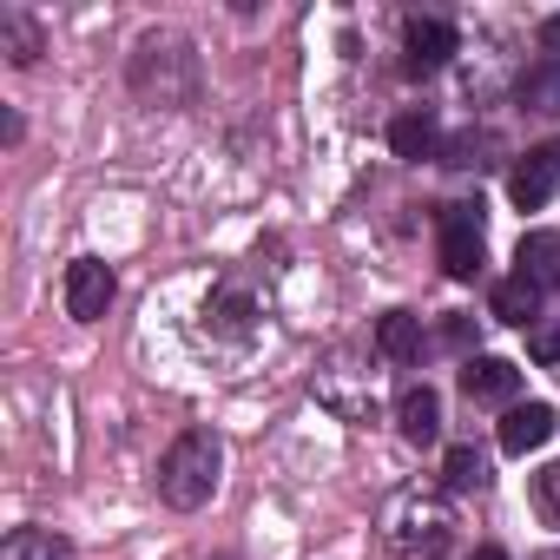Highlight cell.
<instances>
[{"mask_svg":"<svg viewBox=\"0 0 560 560\" xmlns=\"http://www.w3.org/2000/svg\"><path fill=\"white\" fill-rule=\"evenodd\" d=\"M527 350H534V363H547V370H560V324H547V330H534V337H527Z\"/></svg>","mask_w":560,"mask_h":560,"instance_id":"cell-21","label":"cell"},{"mask_svg":"<svg viewBox=\"0 0 560 560\" xmlns=\"http://www.w3.org/2000/svg\"><path fill=\"white\" fill-rule=\"evenodd\" d=\"M553 429H560V416H553L547 402H514V409L501 416V448H508V455H534Z\"/></svg>","mask_w":560,"mask_h":560,"instance_id":"cell-10","label":"cell"},{"mask_svg":"<svg viewBox=\"0 0 560 560\" xmlns=\"http://www.w3.org/2000/svg\"><path fill=\"white\" fill-rule=\"evenodd\" d=\"M205 317H218V330H224V337H250V298H237V291H224Z\"/></svg>","mask_w":560,"mask_h":560,"instance_id":"cell-19","label":"cell"},{"mask_svg":"<svg viewBox=\"0 0 560 560\" xmlns=\"http://www.w3.org/2000/svg\"><path fill=\"white\" fill-rule=\"evenodd\" d=\"M113 270L100 264V257H80V264H67V317L73 324H100L106 311H113Z\"/></svg>","mask_w":560,"mask_h":560,"instance_id":"cell-5","label":"cell"},{"mask_svg":"<svg viewBox=\"0 0 560 560\" xmlns=\"http://www.w3.org/2000/svg\"><path fill=\"white\" fill-rule=\"evenodd\" d=\"M514 277H527L540 298L560 291V231H527L514 244Z\"/></svg>","mask_w":560,"mask_h":560,"instance_id":"cell-7","label":"cell"},{"mask_svg":"<svg viewBox=\"0 0 560 560\" xmlns=\"http://www.w3.org/2000/svg\"><path fill=\"white\" fill-rule=\"evenodd\" d=\"M462 389H468V402H514L521 396V370L508 357H468L462 363Z\"/></svg>","mask_w":560,"mask_h":560,"instance_id":"cell-8","label":"cell"},{"mask_svg":"<svg viewBox=\"0 0 560 560\" xmlns=\"http://www.w3.org/2000/svg\"><path fill=\"white\" fill-rule=\"evenodd\" d=\"M396 429H402V442H416V448H429L435 435H442V396L422 383V389H402V402H396Z\"/></svg>","mask_w":560,"mask_h":560,"instance_id":"cell-11","label":"cell"},{"mask_svg":"<svg viewBox=\"0 0 560 560\" xmlns=\"http://www.w3.org/2000/svg\"><path fill=\"white\" fill-rule=\"evenodd\" d=\"M0 560H67V540L54 527H14L8 547H0Z\"/></svg>","mask_w":560,"mask_h":560,"instance_id":"cell-16","label":"cell"},{"mask_svg":"<svg viewBox=\"0 0 560 560\" xmlns=\"http://www.w3.org/2000/svg\"><path fill=\"white\" fill-rule=\"evenodd\" d=\"M376 350H383L389 363H416V357H422V317L389 311V317L376 324Z\"/></svg>","mask_w":560,"mask_h":560,"instance_id":"cell-13","label":"cell"},{"mask_svg":"<svg viewBox=\"0 0 560 560\" xmlns=\"http://www.w3.org/2000/svg\"><path fill=\"white\" fill-rule=\"evenodd\" d=\"M442 475H448V488H455V494L488 488V455H481L475 442H455V448H448V462H442Z\"/></svg>","mask_w":560,"mask_h":560,"instance_id":"cell-17","label":"cell"},{"mask_svg":"<svg viewBox=\"0 0 560 560\" xmlns=\"http://www.w3.org/2000/svg\"><path fill=\"white\" fill-rule=\"evenodd\" d=\"M521 106L527 113H560V54H547V60H534L527 73H521Z\"/></svg>","mask_w":560,"mask_h":560,"instance_id":"cell-14","label":"cell"},{"mask_svg":"<svg viewBox=\"0 0 560 560\" xmlns=\"http://www.w3.org/2000/svg\"><path fill=\"white\" fill-rule=\"evenodd\" d=\"M475 560H508V553L501 547H475Z\"/></svg>","mask_w":560,"mask_h":560,"instance_id":"cell-23","label":"cell"},{"mask_svg":"<svg viewBox=\"0 0 560 560\" xmlns=\"http://www.w3.org/2000/svg\"><path fill=\"white\" fill-rule=\"evenodd\" d=\"M198 86V60L178 34H145L139 54H132V93L152 100V106H185Z\"/></svg>","mask_w":560,"mask_h":560,"instance_id":"cell-3","label":"cell"},{"mask_svg":"<svg viewBox=\"0 0 560 560\" xmlns=\"http://www.w3.org/2000/svg\"><path fill=\"white\" fill-rule=\"evenodd\" d=\"M494 317H501V324H521V330H527V324L540 317V291L527 284V277H508V284H494Z\"/></svg>","mask_w":560,"mask_h":560,"instance_id":"cell-15","label":"cell"},{"mask_svg":"<svg viewBox=\"0 0 560 560\" xmlns=\"http://www.w3.org/2000/svg\"><path fill=\"white\" fill-rule=\"evenodd\" d=\"M218 475H224V442L211 429H185L159 462V494H165V508L191 514V508H205L218 494Z\"/></svg>","mask_w":560,"mask_h":560,"instance_id":"cell-1","label":"cell"},{"mask_svg":"<svg viewBox=\"0 0 560 560\" xmlns=\"http://www.w3.org/2000/svg\"><path fill=\"white\" fill-rule=\"evenodd\" d=\"M402 54H409V73H442L448 54H455V27L448 21H409L402 27Z\"/></svg>","mask_w":560,"mask_h":560,"instance_id":"cell-9","label":"cell"},{"mask_svg":"<svg viewBox=\"0 0 560 560\" xmlns=\"http://www.w3.org/2000/svg\"><path fill=\"white\" fill-rule=\"evenodd\" d=\"M534 501H540V514L560 527V462H547V468L534 475Z\"/></svg>","mask_w":560,"mask_h":560,"instance_id":"cell-20","label":"cell"},{"mask_svg":"<svg viewBox=\"0 0 560 560\" xmlns=\"http://www.w3.org/2000/svg\"><path fill=\"white\" fill-rule=\"evenodd\" d=\"M389 145H396V159H435V145H442V132H435V113H402L396 126H389Z\"/></svg>","mask_w":560,"mask_h":560,"instance_id":"cell-12","label":"cell"},{"mask_svg":"<svg viewBox=\"0 0 560 560\" xmlns=\"http://www.w3.org/2000/svg\"><path fill=\"white\" fill-rule=\"evenodd\" d=\"M383 540H389L396 553H422V560H435V553H448V540H455V514H448L442 494H429V488H402V494L383 508Z\"/></svg>","mask_w":560,"mask_h":560,"instance_id":"cell-2","label":"cell"},{"mask_svg":"<svg viewBox=\"0 0 560 560\" xmlns=\"http://www.w3.org/2000/svg\"><path fill=\"white\" fill-rule=\"evenodd\" d=\"M553 191H560V139L534 145V152L514 165V178H508V198H514L521 211H540Z\"/></svg>","mask_w":560,"mask_h":560,"instance_id":"cell-6","label":"cell"},{"mask_svg":"<svg viewBox=\"0 0 560 560\" xmlns=\"http://www.w3.org/2000/svg\"><path fill=\"white\" fill-rule=\"evenodd\" d=\"M0 40H8V60H14V67H34V54H40V34H34V21H21V14H0Z\"/></svg>","mask_w":560,"mask_h":560,"instance_id":"cell-18","label":"cell"},{"mask_svg":"<svg viewBox=\"0 0 560 560\" xmlns=\"http://www.w3.org/2000/svg\"><path fill=\"white\" fill-rule=\"evenodd\" d=\"M442 270L455 284L481 270V205H442Z\"/></svg>","mask_w":560,"mask_h":560,"instance_id":"cell-4","label":"cell"},{"mask_svg":"<svg viewBox=\"0 0 560 560\" xmlns=\"http://www.w3.org/2000/svg\"><path fill=\"white\" fill-rule=\"evenodd\" d=\"M540 40H547V47H560V14H553V21H540Z\"/></svg>","mask_w":560,"mask_h":560,"instance_id":"cell-22","label":"cell"}]
</instances>
